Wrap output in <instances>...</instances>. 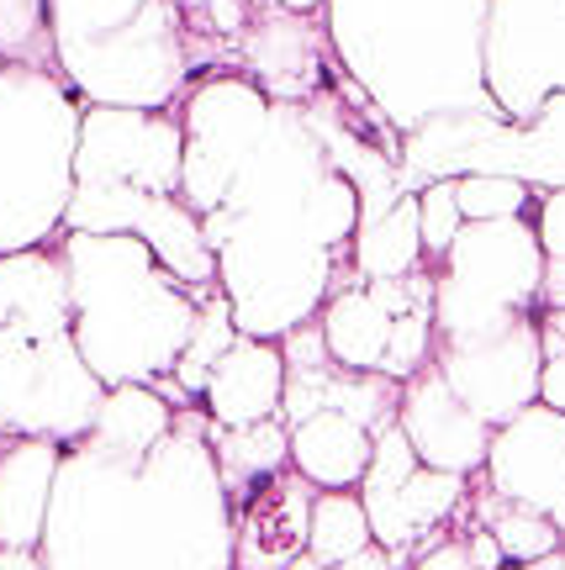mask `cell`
Returning a JSON list of instances; mask_svg holds the SVG:
<instances>
[{
  "label": "cell",
  "mask_w": 565,
  "mask_h": 570,
  "mask_svg": "<svg viewBox=\"0 0 565 570\" xmlns=\"http://www.w3.org/2000/svg\"><path fill=\"white\" fill-rule=\"evenodd\" d=\"M465 223H491V217H528V185L507 175H465L455 180Z\"/></svg>",
  "instance_id": "29"
},
{
  "label": "cell",
  "mask_w": 565,
  "mask_h": 570,
  "mask_svg": "<svg viewBox=\"0 0 565 570\" xmlns=\"http://www.w3.org/2000/svg\"><path fill=\"white\" fill-rule=\"evenodd\" d=\"M513 570H565V544L555 554H545V560H528V566H513Z\"/></svg>",
  "instance_id": "39"
},
{
  "label": "cell",
  "mask_w": 565,
  "mask_h": 570,
  "mask_svg": "<svg viewBox=\"0 0 565 570\" xmlns=\"http://www.w3.org/2000/svg\"><path fill=\"white\" fill-rule=\"evenodd\" d=\"M185 132L175 111L85 106L75 138V185H133L148 196H181Z\"/></svg>",
  "instance_id": "10"
},
{
  "label": "cell",
  "mask_w": 565,
  "mask_h": 570,
  "mask_svg": "<svg viewBox=\"0 0 565 570\" xmlns=\"http://www.w3.org/2000/svg\"><path fill=\"white\" fill-rule=\"evenodd\" d=\"M539 354L545 360L565 354V306H545L539 312Z\"/></svg>",
  "instance_id": "33"
},
{
  "label": "cell",
  "mask_w": 565,
  "mask_h": 570,
  "mask_svg": "<svg viewBox=\"0 0 565 570\" xmlns=\"http://www.w3.org/2000/svg\"><path fill=\"white\" fill-rule=\"evenodd\" d=\"M539 402L555 407V412H565V354L545 360V370H539Z\"/></svg>",
  "instance_id": "35"
},
{
  "label": "cell",
  "mask_w": 565,
  "mask_h": 570,
  "mask_svg": "<svg viewBox=\"0 0 565 570\" xmlns=\"http://www.w3.org/2000/svg\"><path fill=\"white\" fill-rule=\"evenodd\" d=\"M53 248L69 275V333L85 370L106 391L159 386L175 375L206 291L181 285L133 233H59Z\"/></svg>",
  "instance_id": "4"
},
{
  "label": "cell",
  "mask_w": 565,
  "mask_h": 570,
  "mask_svg": "<svg viewBox=\"0 0 565 570\" xmlns=\"http://www.w3.org/2000/svg\"><path fill=\"white\" fill-rule=\"evenodd\" d=\"M285 570H328V566H318V560H312V554H296V560H291V566H285Z\"/></svg>",
  "instance_id": "40"
},
{
  "label": "cell",
  "mask_w": 565,
  "mask_h": 570,
  "mask_svg": "<svg viewBox=\"0 0 565 570\" xmlns=\"http://www.w3.org/2000/svg\"><path fill=\"white\" fill-rule=\"evenodd\" d=\"M291 433V470L306 475L318 491H354L360 487L364 465H370V449H376V433L349 417V412H306L296 423H285Z\"/></svg>",
  "instance_id": "20"
},
{
  "label": "cell",
  "mask_w": 565,
  "mask_h": 570,
  "mask_svg": "<svg viewBox=\"0 0 565 570\" xmlns=\"http://www.w3.org/2000/svg\"><path fill=\"white\" fill-rule=\"evenodd\" d=\"M233 75L254 80L270 101L306 106L328 90V32L323 17H291L281 6L254 11L233 48Z\"/></svg>",
  "instance_id": "12"
},
{
  "label": "cell",
  "mask_w": 565,
  "mask_h": 570,
  "mask_svg": "<svg viewBox=\"0 0 565 570\" xmlns=\"http://www.w3.org/2000/svg\"><path fill=\"white\" fill-rule=\"evenodd\" d=\"M318 487L285 465L233 502V570H285L306 550V512Z\"/></svg>",
  "instance_id": "15"
},
{
  "label": "cell",
  "mask_w": 565,
  "mask_h": 570,
  "mask_svg": "<svg viewBox=\"0 0 565 570\" xmlns=\"http://www.w3.org/2000/svg\"><path fill=\"white\" fill-rule=\"evenodd\" d=\"M233 338H238V323H233V306H227V296H223V291H206L202 312H196V333H191V344H185L181 365H175V375H169V381H175L191 402H202L206 375H212V365H217L227 348H233Z\"/></svg>",
  "instance_id": "26"
},
{
  "label": "cell",
  "mask_w": 565,
  "mask_h": 570,
  "mask_svg": "<svg viewBox=\"0 0 565 570\" xmlns=\"http://www.w3.org/2000/svg\"><path fill=\"white\" fill-rule=\"evenodd\" d=\"M270 96L254 80H243L233 69H212L202 80H191L185 101L175 106L185 132L181 154V202L206 217L212 206H223L227 185L238 175V164L249 159V148L260 142L264 122H270Z\"/></svg>",
  "instance_id": "9"
},
{
  "label": "cell",
  "mask_w": 565,
  "mask_h": 570,
  "mask_svg": "<svg viewBox=\"0 0 565 570\" xmlns=\"http://www.w3.org/2000/svg\"><path fill=\"white\" fill-rule=\"evenodd\" d=\"M549 523H555V529H561V539H565V497L555 502V508H549Z\"/></svg>",
  "instance_id": "41"
},
{
  "label": "cell",
  "mask_w": 565,
  "mask_h": 570,
  "mask_svg": "<svg viewBox=\"0 0 565 570\" xmlns=\"http://www.w3.org/2000/svg\"><path fill=\"white\" fill-rule=\"evenodd\" d=\"M491 0H323L328 53L397 132L507 122L486 96Z\"/></svg>",
  "instance_id": "3"
},
{
  "label": "cell",
  "mask_w": 565,
  "mask_h": 570,
  "mask_svg": "<svg viewBox=\"0 0 565 570\" xmlns=\"http://www.w3.org/2000/svg\"><path fill=\"white\" fill-rule=\"evenodd\" d=\"M85 101L42 63L0 69V254L53 244L75 190Z\"/></svg>",
  "instance_id": "6"
},
{
  "label": "cell",
  "mask_w": 565,
  "mask_h": 570,
  "mask_svg": "<svg viewBox=\"0 0 565 570\" xmlns=\"http://www.w3.org/2000/svg\"><path fill=\"white\" fill-rule=\"evenodd\" d=\"M418 223H423V259H445V248L465 227L460 202H455V180H434L418 190Z\"/></svg>",
  "instance_id": "30"
},
{
  "label": "cell",
  "mask_w": 565,
  "mask_h": 570,
  "mask_svg": "<svg viewBox=\"0 0 565 570\" xmlns=\"http://www.w3.org/2000/svg\"><path fill=\"white\" fill-rule=\"evenodd\" d=\"M465 497H470V475H449V470L418 465L391 497L364 502V518H370L376 544H386L391 560H397V570H402V566H412L418 539H428L434 529H445L449 518L465 508Z\"/></svg>",
  "instance_id": "17"
},
{
  "label": "cell",
  "mask_w": 565,
  "mask_h": 570,
  "mask_svg": "<svg viewBox=\"0 0 565 570\" xmlns=\"http://www.w3.org/2000/svg\"><path fill=\"white\" fill-rule=\"evenodd\" d=\"M545 306H565V259H545V275H539V312Z\"/></svg>",
  "instance_id": "36"
},
{
  "label": "cell",
  "mask_w": 565,
  "mask_h": 570,
  "mask_svg": "<svg viewBox=\"0 0 565 570\" xmlns=\"http://www.w3.org/2000/svg\"><path fill=\"white\" fill-rule=\"evenodd\" d=\"M0 53L11 63H42V69H53L48 0H0Z\"/></svg>",
  "instance_id": "27"
},
{
  "label": "cell",
  "mask_w": 565,
  "mask_h": 570,
  "mask_svg": "<svg viewBox=\"0 0 565 570\" xmlns=\"http://www.w3.org/2000/svg\"><path fill=\"white\" fill-rule=\"evenodd\" d=\"M175 6H181V21H185V48L196 38H202L206 48H227L223 59H227V69H233V48H238L254 6H249V0H175Z\"/></svg>",
  "instance_id": "28"
},
{
  "label": "cell",
  "mask_w": 565,
  "mask_h": 570,
  "mask_svg": "<svg viewBox=\"0 0 565 570\" xmlns=\"http://www.w3.org/2000/svg\"><path fill=\"white\" fill-rule=\"evenodd\" d=\"M481 481L518 508H555L565 497V412L534 402L503 428H491Z\"/></svg>",
  "instance_id": "13"
},
{
  "label": "cell",
  "mask_w": 565,
  "mask_h": 570,
  "mask_svg": "<svg viewBox=\"0 0 565 570\" xmlns=\"http://www.w3.org/2000/svg\"><path fill=\"white\" fill-rule=\"evenodd\" d=\"M275 6L291 17H323V0H275Z\"/></svg>",
  "instance_id": "38"
},
{
  "label": "cell",
  "mask_w": 565,
  "mask_h": 570,
  "mask_svg": "<svg viewBox=\"0 0 565 570\" xmlns=\"http://www.w3.org/2000/svg\"><path fill=\"white\" fill-rule=\"evenodd\" d=\"M428 365L445 375V386L476 412L486 428H503L507 417H518L524 407L539 402V317H513L507 327L476 333V338H449L434 344Z\"/></svg>",
  "instance_id": "11"
},
{
  "label": "cell",
  "mask_w": 565,
  "mask_h": 570,
  "mask_svg": "<svg viewBox=\"0 0 565 570\" xmlns=\"http://www.w3.org/2000/svg\"><path fill=\"white\" fill-rule=\"evenodd\" d=\"M418 312H428V306H418ZM402 317L407 312H391V302L376 291V281H360V275H354V281L339 285L323 302L318 333H323V348L333 365L381 375L386 354H391V333H397Z\"/></svg>",
  "instance_id": "18"
},
{
  "label": "cell",
  "mask_w": 565,
  "mask_h": 570,
  "mask_svg": "<svg viewBox=\"0 0 565 570\" xmlns=\"http://www.w3.org/2000/svg\"><path fill=\"white\" fill-rule=\"evenodd\" d=\"M328 570H397V560H391L386 544H364L360 554H349V560H339V566H328Z\"/></svg>",
  "instance_id": "37"
},
{
  "label": "cell",
  "mask_w": 565,
  "mask_h": 570,
  "mask_svg": "<svg viewBox=\"0 0 565 570\" xmlns=\"http://www.w3.org/2000/svg\"><path fill=\"white\" fill-rule=\"evenodd\" d=\"M507 570H513V566H507Z\"/></svg>",
  "instance_id": "43"
},
{
  "label": "cell",
  "mask_w": 565,
  "mask_h": 570,
  "mask_svg": "<svg viewBox=\"0 0 565 570\" xmlns=\"http://www.w3.org/2000/svg\"><path fill=\"white\" fill-rule=\"evenodd\" d=\"M460 539H465V550H470V560H476L481 570H507L503 550H497V539H491V533H486L481 523H476L470 533H460Z\"/></svg>",
  "instance_id": "34"
},
{
  "label": "cell",
  "mask_w": 565,
  "mask_h": 570,
  "mask_svg": "<svg viewBox=\"0 0 565 570\" xmlns=\"http://www.w3.org/2000/svg\"><path fill=\"white\" fill-rule=\"evenodd\" d=\"M38 560L42 570H233V502L202 402L175 407L148 454L64 444Z\"/></svg>",
  "instance_id": "2"
},
{
  "label": "cell",
  "mask_w": 565,
  "mask_h": 570,
  "mask_svg": "<svg viewBox=\"0 0 565 570\" xmlns=\"http://www.w3.org/2000/svg\"><path fill=\"white\" fill-rule=\"evenodd\" d=\"M212 454H217L227 497H238L291 465V433L281 417H264L249 428H212Z\"/></svg>",
  "instance_id": "22"
},
{
  "label": "cell",
  "mask_w": 565,
  "mask_h": 570,
  "mask_svg": "<svg viewBox=\"0 0 565 570\" xmlns=\"http://www.w3.org/2000/svg\"><path fill=\"white\" fill-rule=\"evenodd\" d=\"M534 238L545 248V259H565V185L549 190L539 202V217H534Z\"/></svg>",
  "instance_id": "32"
},
{
  "label": "cell",
  "mask_w": 565,
  "mask_h": 570,
  "mask_svg": "<svg viewBox=\"0 0 565 570\" xmlns=\"http://www.w3.org/2000/svg\"><path fill=\"white\" fill-rule=\"evenodd\" d=\"M364 544H376V533H370L360 491H318L312 512H306V554L318 566H339L349 554H360Z\"/></svg>",
  "instance_id": "25"
},
{
  "label": "cell",
  "mask_w": 565,
  "mask_h": 570,
  "mask_svg": "<svg viewBox=\"0 0 565 570\" xmlns=\"http://www.w3.org/2000/svg\"><path fill=\"white\" fill-rule=\"evenodd\" d=\"M465 508L476 512V523H481L491 539H497V550H503L507 566H528V560H545L565 544L561 529L549 523V512H534V508H518V502H507L497 491L486 487L476 497H465Z\"/></svg>",
  "instance_id": "24"
},
{
  "label": "cell",
  "mask_w": 565,
  "mask_h": 570,
  "mask_svg": "<svg viewBox=\"0 0 565 570\" xmlns=\"http://www.w3.org/2000/svg\"><path fill=\"white\" fill-rule=\"evenodd\" d=\"M397 428L407 433V444H412V454L423 465L449 470V475H481L486 449H491V428L445 386V375L434 365H423L418 375L402 381Z\"/></svg>",
  "instance_id": "14"
},
{
  "label": "cell",
  "mask_w": 565,
  "mask_h": 570,
  "mask_svg": "<svg viewBox=\"0 0 565 570\" xmlns=\"http://www.w3.org/2000/svg\"><path fill=\"white\" fill-rule=\"evenodd\" d=\"M360 233V190L328 154L306 106H270L223 206L202 217L217 291L243 338H275L312 323L339 291V265Z\"/></svg>",
  "instance_id": "1"
},
{
  "label": "cell",
  "mask_w": 565,
  "mask_h": 570,
  "mask_svg": "<svg viewBox=\"0 0 565 570\" xmlns=\"http://www.w3.org/2000/svg\"><path fill=\"white\" fill-rule=\"evenodd\" d=\"M48 48L85 106L175 111L196 80L175 0H48Z\"/></svg>",
  "instance_id": "5"
},
{
  "label": "cell",
  "mask_w": 565,
  "mask_h": 570,
  "mask_svg": "<svg viewBox=\"0 0 565 570\" xmlns=\"http://www.w3.org/2000/svg\"><path fill=\"white\" fill-rule=\"evenodd\" d=\"M106 386L85 370L69 327L0 323V439L75 444L90 433Z\"/></svg>",
  "instance_id": "8"
},
{
  "label": "cell",
  "mask_w": 565,
  "mask_h": 570,
  "mask_svg": "<svg viewBox=\"0 0 565 570\" xmlns=\"http://www.w3.org/2000/svg\"><path fill=\"white\" fill-rule=\"evenodd\" d=\"M349 265L360 281H397L423 269V223H418V196H397L381 217L360 223L349 244Z\"/></svg>",
  "instance_id": "21"
},
{
  "label": "cell",
  "mask_w": 565,
  "mask_h": 570,
  "mask_svg": "<svg viewBox=\"0 0 565 570\" xmlns=\"http://www.w3.org/2000/svg\"><path fill=\"white\" fill-rule=\"evenodd\" d=\"M64 444L53 439H6L0 444V544L6 550H38L42 518L53 497Z\"/></svg>",
  "instance_id": "19"
},
{
  "label": "cell",
  "mask_w": 565,
  "mask_h": 570,
  "mask_svg": "<svg viewBox=\"0 0 565 570\" xmlns=\"http://www.w3.org/2000/svg\"><path fill=\"white\" fill-rule=\"evenodd\" d=\"M412 570H481L465 550V539H445V529H434L423 539V550H412Z\"/></svg>",
  "instance_id": "31"
},
{
  "label": "cell",
  "mask_w": 565,
  "mask_h": 570,
  "mask_svg": "<svg viewBox=\"0 0 565 570\" xmlns=\"http://www.w3.org/2000/svg\"><path fill=\"white\" fill-rule=\"evenodd\" d=\"M285 396V354L275 338H233L202 386V412L212 428H249L281 417Z\"/></svg>",
  "instance_id": "16"
},
{
  "label": "cell",
  "mask_w": 565,
  "mask_h": 570,
  "mask_svg": "<svg viewBox=\"0 0 565 570\" xmlns=\"http://www.w3.org/2000/svg\"><path fill=\"white\" fill-rule=\"evenodd\" d=\"M6 63H11V59H6V53H0V69H6Z\"/></svg>",
  "instance_id": "42"
},
{
  "label": "cell",
  "mask_w": 565,
  "mask_h": 570,
  "mask_svg": "<svg viewBox=\"0 0 565 570\" xmlns=\"http://www.w3.org/2000/svg\"><path fill=\"white\" fill-rule=\"evenodd\" d=\"M545 248L528 217L465 223L434 269V344L476 338L539 306Z\"/></svg>",
  "instance_id": "7"
},
{
  "label": "cell",
  "mask_w": 565,
  "mask_h": 570,
  "mask_svg": "<svg viewBox=\"0 0 565 570\" xmlns=\"http://www.w3.org/2000/svg\"><path fill=\"white\" fill-rule=\"evenodd\" d=\"M175 423V407L164 402L154 386H111L96 407V423L85 439H96L106 449H121V454H148Z\"/></svg>",
  "instance_id": "23"
}]
</instances>
